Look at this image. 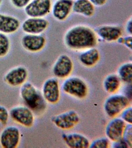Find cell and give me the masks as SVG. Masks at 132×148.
<instances>
[{
	"instance_id": "1",
	"label": "cell",
	"mask_w": 132,
	"mask_h": 148,
	"mask_svg": "<svg viewBox=\"0 0 132 148\" xmlns=\"http://www.w3.org/2000/svg\"><path fill=\"white\" fill-rule=\"evenodd\" d=\"M98 40L95 30L83 24L70 27L65 32L63 37L64 43L68 49L79 53L87 49L96 47Z\"/></svg>"
},
{
	"instance_id": "2",
	"label": "cell",
	"mask_w": 132,
	"mask_h": 148,
	"mask_svg": "<svg viewBox=\"0 0 132 148\" xmlns=\"http://www.w3.org/2000/svg\"><path fill=\"white\" fill-rule=\"evenodd\" d=\"M19 95L25 105L32 110L34 113L41 114L46 110L47 102L41 91L33 83L26 82L21 86Z\"/></svg>"
},
{
	"instance_id": "3",
	"label": "cell",
	"mask_w": 132,
	"mask_h": 148,
	"mask_svg": "<svg viewBox=\"0 0 132 148\" xmlns=\"http://www.w3.org/2000/svg\"><path fill=\"white\" fill-rule=\"evenodd\" d=\"M65 79L62 85V89L64 93L79 99L87 97L88 88L84 80L76 76H69Z\"/></svg>"
},
{
	"instance_id": "4",
	"label": "cell",
	"mask_w": 132,
	"mask_h": 148,
	"mask_svg": "<svg viewBox=\"0 0 132 148\" xmlns=\"http://www.w3.org/2000/svg\"><path fill=\"white\" fill-rule=\"evenodd\" d=\"M131 102L122 94H113L105 100L104 105V111L109 117H115L130 106Z\"/></svg>"
},
{
	"instance_id": "5",
	"label": "cell",
	"mask_w": 132,
	"mask_h": 148,
	"mask_svg": "<svg viewBox=\"0 0 132 148\" xmlns=\"http://www.w3.org/2000/svg\"><path fill=\"white\" fill-rule=\"evenodd\" d=\"M9 111L10 117L18 124L26 128H30L34 125L35 113L26 105H16Z\"/></svg>"
},
{
	"instance_id": "6",
	"label": "cell",
	"mask_w": 132,
	"mask_h": 148,
	"mask_svg": "<svg viewBox=\"0 0 132 148\" xmlns=\"http://www.w3.org/2000/svg\"><path fill=\"white\" fill-rule=\"evenodd\" d=\"M94 30L99 40L108 43L117 42L123 33L122 28L117 24H103L97 27Z\"/></svg>"
},
{
	"instance_id": "7",
	"label": "cell",
	"mask_w": 132,
	"mask_h": 148,
	"mask_svg": "<svg viewBox=\"0 0 132 148\" xmlns=\"http://www.w3.org/2000/svg\"><path fill=\"white\" fill-rule=\"evenodd\" d=\"M41 91L47 103L55 104L60 100L61 88L56 77H50L46 79L43 84Z\"/></svg>"
},
{
	"instance_id": "8",
	"label": "cell",
	"mask_w": 132,
	"mask_h": 148,
	"mask_svg": "<svg viewBox=\"0 0 132 148\" xmlns=\"http://www.w3.org/2000/svg\"><path fill=\"white\" fill-rule=\"evenodd\" d=\"M74 68L72 59L68 54H62L55 60L52 71L55 77L66 79L70 76Z\"/></svg>"
},
{
	"instance_id": "9",
	"label": "cell",
	"mask_w": 132,
	"mask_h": 148,
	"mask_svg": "<svg viewBox=\"0 0 132 148\" xmlns=\"http://www.w3.org/2000/svg\"><path fill=\"white\" fill-rule=\"evenodd\" d=\"M80 117L77 112L73 110L66 111L53 116L51 121L58 128L69 130L79 123Z\"/></svg>"
},
{
	"instance_id": "10",
	"label": "cell",
	"mask_w": 132,
	"mask_h": 148,
	"mask_svg": "<svg viewBox=\"0 0 132 148\" xmlns=\"http://www.w3.org/2000/svg\"><path fill=\"white\" fill-rule=\"evenodd\" d=\"M20 130L14 125L7 126L0 133V145L4 148H16L21 140Z\"/></svg>"
},
{
	"instance_id": "11",
	"label": "cell",
	"mask_w": 132,
	"mask_h": 148,
	"mask_svg": "<svg viewBox=\"0 0 132 148\" xmlns=\"http://www.w3.org/2000/svg\"><path fill=\"white\" fill-rule=\"evenodd\" d=\"M29 73L27 68L22 66L12 68L6 73L4 82L10 86H21L27 82Z\"/></svg>"
},
{
	"instance_id": "12",
	"label": "cell",
	"mask_w": 132,
	"mask_h": 148,
	"mask_svg": "<svg viewBox=\"0 0 132 148\" xmlns=\"http://www.w3.org/2000/svg\"><path fill=\"white\" fill-rule=\"evenodd\" d=\"M51 0H33L25 7V12L30 17H44L51 11Z\"/></svg>"
},
{
	"instance_id": "13",
	"label": "cell",
	"mask_w": 132,
	"mask_h": 148,
	"mask_svg": "<svg viewBox=\"0 0 132 148\" xmlns=\"http://www.w3.org/2000/svg\"><path fill=\"white\" fill-rule=\"evenodd\" d=\"M49 25V21L44 17H30L23 22L22 27L23 31L28 34H41Z\"/></svg>"
},
{
	"instance_id": "14",
	"label": "cell",
	"mask_w": 132,
	"mask_h": 148,
	"mask_svg": "<svg viewBox=\"0 0 132 148\" xmlns=\"http://www.w3.org/2000/svg\"><path fill=\"white\" fill-rule=\"evenodd\" d=\"M73 0H57L52 7L53 17L59 22L65 21L73 12Z\"/></svg>"
},
{
	"instance_id": "15",
	"label": "cell",
	"mask_w": 132,
	"mask_h": 148,
	"mask_svg": "<svg viewBox=\"0 0 132 148\" xmlns=\"http://www.w3.org/2000/svg\"><path fill=\"white\" fill-rule=\"evenodd\" d=\"M127 124L120 117L112 118L106 125L105 129L106 136L113 142L122 138Z\"/></svg>"
},
{
	"instance_id": "16",
	"label": "cell",
	"mask_w": 132,
	"mask_h": 148,
	"mask_svg": "<svg viewBox=\"0 0 132 148\" xmlns=\"http://www.w3.org/2000/svg\"><path fill=\"white\" fill-rule=\"evenodd\" d=\"M46 38L41 34H27L21 39L23 47L32 53H37L42 50L46 46Z\"/></svg>"
},
{
	"instance_id": "17",
	"label": "cell",
	"mask_w": 132,
	"mask_h": 148,
	"mask_svg": "<svg viewBox=\"0 0 132 148\" xmlns=\"http://www.w3.org/2000/svg\"><path fill=\"white\" fill-rule=\"evenodd\" d=\"M62 140L66 145L70 148H88L90 142L88 139L83 134L71 133L62 134Z\"/></svg>"
},
{
	"instance_id": "18",
	"label": "cell",
	"mask_w": 132,
	"mask_h": 148,
	"mask_svg": "<svg viewBox=\"0 0 132 148\" xmlns=\"http://www.w3.org/2000/svg\"><path fill=\"white\" fill-rule=\"evenodd\" d=\"M100 54L99 50L92 47L80 52L78 60L81 64L86 68H91L99 62Z\"/></svg>"
},
{
	"instance_id": "19",
	"label": "cell",
	"mask_w": 132,
	"mask_h": 148,
	"mask_svg": "<svg viewBox=\"0 0 132 148\" xmlns=\"http://www.w3.org/2000/svg\"><path fill=\"white\" fill-rule=\"evenodd\" d=\"M20 25L18 18L0 14V32L6 34L14 33L19 28Z\"/></svg>"
},
{
	"instance_id": "20",
	"label": "cell",
	"mask_w": 132,
	"mask_h": 148,
	"mask_svg": "<svg viewBox=\"0 0 132 148\" xmlns=\"http://www.w3.org/2000/svg\"><path fill=\"white\" fill-rule=\"evenodd\" d=\"M95 6L89 0H76L73 2V12L83 17H91L94 14Z\"/></svg>"
},
{
	"instance_id": "21",
	"label": "cell",
	"mask_w": 132,
	"mask_h": 148,
	"mask_svg": "<svg viewBox=\"0 0 132 148\" xmlns=\"http://www.w3.org/2000/svg\"><path fill=\"white\" fill-rule=\"evenodd\" d=\"M122 82L117 73L109 74L103 82L104 90L108 93L113 94L117 92L121 86Z\"/></svg>"
},
{
	"instance_id": "22",
	"label": "cell",
	"mask_w": 132,
	"mask_h": 148,
	"mask_svg": "<svg viewBox=\"0 0 132 148\" xmlns=\"http://www.w3.org/2000/svg\"><path fill=\"white\" fill-rule=\"evenodd\" d=\"M117 74L122 82L126 84H132V62L128 61L120 65L118 68Z\"/></svg>"
},
{
	"instance_id": "23",
	"label": "cell",
	"mask_w": 132,
	"mask_h": 148,
	"mask_svg": "<svg viewBox=\"0 0 132 148\" xmlns=\"http://www.w3.org/2000/svg\"><path fill=\"white\" fill-rule=\"evenodd\" d=\"M10 39L6 34L0 32V57L6 56L10 51Z\"/></svg>"
},
{
	"instance_id": "24",
	"label": "cell",
	"mask_w": 132,
	"mask_h": 148,
	"mask_svg": "<svg viewBox=\"0 0 132 148\" xmlns=\"http://www.w3.org/2000/svg\"><path fill=\"white\" fill-rule=\"evenodd\" d=\"M111 141L106 136L100 137L90 142L89 148H108L111 146Z\"/></svg>"
},
{
	"instance_id": "25",
	"label": "cell",
	"mask_w": 132,
	"mask_h": 148,
	"mask_svg": "<svg viewBox=\"0 0 132 148\" xmlns=\"http://www.w3.org/2000/svg\"><path fill=\"white\" fill-rule=\"evenodd\" d=\"M10 117V111L4 105H0V123L3 126L6 125Z\"/></svg>"
},
{
	"instance_id": "26",
	"label": "cell",
	"mask_w": 132,
	"mask_h": 148,
	"mask_svg": "<svg viewBox=\"0 0 132 148\" xmlns=\"http://www.w3.org/2000/svg\"><path fill=\"white\" fill-rule=\"evenodd\" d=\"M122 138L132 147V124H127L124 131Z\"/></svg>"
},
{
	"instance_id": "27",
	"label": "cell",
	"mask_w": 132,
	"mask_h": 148,
	"mask_svg": "<svg viewBox=\"0 0 132 148\" xmlns=\"http://www.w3.org/2000/svg\"><path fill=\"white\" fill-rule=\"evenodd\" d=\"M120 118L127 124H132V108L129 106L125 108L120 114Z\"/></svg>"
},
{
	"instance_id": "28",
	"label": "cell",
	"mask_w": 132,
	"mask_h": 148,
	"mask_svg": "<svg viewBox=\"0 0 132 148\" xmlns=\"http://www.w3.org/2000/svg\"><path fill=\"white\" fill-rule=\"evenodd\" d=\"M116 42L123 45L131 51L132 49V36L130 35L126 36H122L118 39Z\"/></svg>"
},
{
	"instance_id": "29",
	"label": "cell",
	"mask_w": 132,
	"mask_h": 148,
	"mask_svg": "<svg viewBox=\"0 0 132 148\" xmlns=\"http://www.w3.org/2000/svg\"><path fill=\"white\" fill-rule=\"evenodd\" d=\"M111 145L113 148H128L129 146L122 138L120 139L112 142Z\"/></svg>"
},
{
	"instance_id": "30",
	"label": "cell",
	"mask_w": 132,
	"mask_h": 148,
	"mask_svg": "<svg viewBox=\"0 0 132 148\" xmlns=\"http://www.w3.org/2000/svg\"><path fill=\"white\" fill-rule=\"evenodd\" d=\"M14 6L18 8L25 7L31 1V0H11Z\"/></svg>"
},
{
	"instance_id": "31",
	"label": "cell",
	"mask_w": 132,
	"mask_h": 148,
	"mask_svg": "<svg viewBox=\"0 0 132 148\" xmlns=\"http://www.w3.org/2000/svg\"><path fill=\"white\" fill-rule=\"evenodd\" d=\"M124 95L132 101V84H126L123 90Z\"/></svg>"
},
{
	"instance_id": "32",
	"label": "cell",
	"mask_w": 132,
	"mask_h": 148,
	"mask_svg": "<svg viewBox=\"0 0 132 148\" xmlns=\"http://www.w3.org/2000/svg\"><path fill=\"white\" fill-rule=\"evenodd\" d=\"M132 17H130L126 21L125 25V30L128 35H132Z\"/></svg>"
},
{
	"instance_id": "33",
	"label": "cell",
	"mask_w": 132,
	"mask_h": 148,
	"mask_svg": "<svg viewBox=\"0 0 132 148\" xmlns=\"http://www.w3.org/2000/svg\"><path fill=\"white\" fill-rule=\"evenodd\" d=\"M96 6L101 7L106 3L107 0H89Z\"/></svg>"
},
{
	"instance_id": "34",
	"label": "cell",
	"mask_w": 132,
	"mask_h": 148,
	"mask_svg": "<svg viewBox=\"0 0 132 148\" xmlns=\"http://www.w3.org/2000/svg\"><path fill=\"white\" fill-rule=\"evenodd\" d=\"M2 0H0V5H1V3Z\"/></svg>"
}]
</instances>
